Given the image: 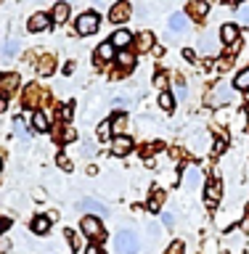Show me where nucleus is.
Listing matches in <instances>:
<instances>
[{
	"instance_id": "nucleus-1",
	"label": "nucleus",
	"mask_w": 249,
	"mask_h": 254,
	"mask_svg": "<svg viewBox=\"0 0 249 254\" xmlns=\"http://www.w3.org/2000/svg\"><path fill=\"white\" fill-rule=\"evenodd\" d=\"M138 249H141L138 233H135V230H130V228L119 230V233H117V252H119V254H138Z\"/></svg>"
},
{
	"instance_id": "nucleus-2",
	"label": "nucleus",
	"mask_w": 249,
	"mask_h": 254,
	"mask_svg": "<svg viewBox=\"0 0 249 254\" xmlns=\"http://www.w3.org/2000/svg\"><path fill=\"white\" fill-rule=\"evenodd\" d=\"M80 225H83V233H85L87 238H93V241H101V238L106 236V233H103L101 220H98V217H93V214H85Z\"/></svg>"
},
{
	"instance_id": "nucleus-3",
	"label": "nucleus",
	"mask_w": 249,
	"mask_h": 254,
	"mask_svg": "<svg viewBox=\"0 0 249 254\" xmlns=\"http://www.w3.org/2000/svg\"><path fill=\"white\" fill-rule=\"evenodd\" d=\"M180 186L183 188H199L202 186V170H199L196 164H186L183 167V175H180Z\"/></svg>"
},
{
	"instance_id": "nucleus-4",
	"label": "nucleus",
	"mask_w": 249,
	"mask_h": 254,
	"mask_svg": "<svg viewBox=\"0 0 249 254\" xmlns=\"http://www.w3.org/2000/svg\"><path fill=\"white\" fill-rule=\"evenodd\" d=\"M98 29V16L95 13H80L77 16V32L80 35H93Z\"/></svg>"
},
{
	"instance_id": "nucleus-5",
	"label": "nucleus",
	"mask_w": 249,
	"mask_h": 254,
	"mask_svg": "<svg viewBox=\"0 0 249 254\" xmlns=\"http://www.w3.org/2000/svg\"><path fill=\"white\" fill-rule=\"evenodd\" d=\"M133 151V138H127V135H114L111 138V154L114 156H127Z\"/></svg>"
},
{
	"instance_id": "nucleus-6",
	"label": "nucleus",
	"mask_w": 249,
	"mask_h": 254,
	"mask_svg": "<svg viewBox=\"0 0 249 254\" xmlns=\"http://www.w3.org/2000/svg\"><path fill=\"white\" fill-rule=\"evenodd\" d=\"M16 85H19V74H13V71L0 74V98L5 101V95H11L16 90Z\"/></svg>"
},
{
	"instance_id": "nucleus-7",
	"label": "nucleus",
	"mask_w": 249,
	"mask_h": 254,
	"mask_svg": "<svg viewBox=\"0 0 249 254\" xmlns=\"http://www.w3.org/2000/svg\"><path fill=\"white\" fill-rule=\"evenodd\" d=\"M80 209L87 212V214H93V217H101V214L106 217V214H109L106 206H103L101 201H95V198H83V201H80Z\"/></svg>"
},
{
	"instance_id": "nucleus-8",
	"label": "nucleus",
	"mask_w": 249,
	"mask_h": 254,
	"mask_svg": "<svg viewBox=\"0 0 249 254\" xmlns=\"http://www.w3.org/2000/svg\"><path fill=\"white\" fill-rule=\"evenodd\" d=\"M127 16H130V3H125V0L114 3V5H111V11H109V19L114 21V24L127 21Z\"/></svg>"
},
{
	"instance_id": "nucleus-9",
	"label": "nucleus",
	"mask_w": 249,
	"mask_h": 254,
	"mask_svg": "<svg viewBox=\"0 0 249 254\" xmlns=\"http://www.w3.org/2000/svg\"><path fill=\"white\" fill-rule=\"evenodd\" d=\"M210 13V0H191L188 3V16L191 19H204Z\"/></svg>"
},
{
	"instance_id": "nucleus-10",
	"label": "nucleus",
	"mask_w": 249,
	"mask_h": 254,
	"mask_svg": "<svg viewBox=\"0 0 249 254\" xmlns=\"http://www.w3.org/2000/svg\"><path fill=\"white\" fill-rule=\"evenodd\" d=\"M204 201H207V206H215L220 201V183L218 180L204 183Z\"/></svg>"
},
{
	"instance_id": "nucleus-11",
	"label": "nucleus",
	"mask_w": 249,
	"mask_h": 254,
	"mask_svg": "<svg viewBox=\"0 0 249 254\" xmlns=\"http://www.w3.org/2000/svg\"><path fill=\"white\" fill-rule=\"evenodd\" d=\"M69 19V3H64V0H59V3L53 5V11H51V21L56 24H64Z\"/></svg>"
},
{
	"instance_id": "nucleus-12",
	"label": "nucleus",
	"mask_w": 249,
	"mask_h": 254,
	"mask_svg": "<svg viewBox=\"0 0 249 254\" xmlns=\"http://www.w3.org/2000/svg\"><path fill=\"white\" fill-rule=\"evenodd\" d=\"M162 204H165V190L154 188V190H151V196H149V201H146L149 212H162Z\"/></svg>"
},
{
	"instance_id": "nucleus-13",
	"label": "nucleus",
	"mask_w": 249,
	"mask_h": 254,
	"mask_svg": "<svg viewBox=\"0 0 249 254\" xmlns=\"http://www.w3.org/2000/svg\"><path fill=\"white\" fill-rule=\"evenodd\" d=\"M48 27H51V16L45 13H35L29 19V32H45Z\"/></svg>"
},
{
	"instance_id": "nucleus-14",
	"label": "nucleus",
	"mask_w": 249,
	"mask_h": 254,
	"mask_svg": "<svg viewBox=\"0 0 249 254\" xmlns=\"http://www.w3.org/2000/svg\"><path fill=\"white\" fill-rule=\"evenodd\" d=\"M220 40L226 45H231V43H239V27L236 24H223V29H220Z\"/></svg>"
},
{
	"instance_id": "nucleus-15",
	"label": "nucleus",
	"mask_w": 249,
	"mask_h": 254,
	"mask_svg": "<svg viewBox=\"0 0 249 254\" xmlns=\"http://www.w3.org/2000/svg\"><path fill=\"white\" fill-rule=\"evenodd\" d=\"M114 51H117V48L111 45V43L98 45V51H95V61H98V64H109V61H114Z\"/></svg>"
},
{
	"instance_id": "nucleus-16",
	"label": "nucleus",
	"mask_w": 249,
	"mask_h": 254,
	"mask_svg": "<svg viewBox=\"0 0 249 254\" xmlns=\"http://www.w3.org/2000/svg\"><path fill=\"white\" fill-rule=\"evenodd\" d=\"M109 43L114 45V48H127V45L133 43V35H130L127 29H117L114 35H111V40H109Z\"/></svg>"
},
{
	"instance_id": "nucleus-17",
	"label": "nucleus",
	"mask_w": 249,
	"mask_h": 254,
	"mask_svg": "<svg viewBox=\"0 0 249 254\" xmlns=\"http://www.w3.org/2000/svg\"><path fill=\"white\" fill-rule=\"evenodd\" d=\"M199 53L202 56H215L218 53V43H212V37L204 35L202 40H199Z\"/></svg>"
},
{
	"instance_id": "nucleus-18",
	"label": "nucleus",
	"mask_w": 249,
	"mask_h": 254,
	"mask_svg": "<svg viewBox=\"0 0 249 254\" xmlns=\"http://www.w3.org/2000/svg\"><path fill=\"white\" fill-rule=\"evenodd\" d=\"M186 27H188V16L186 13H172L170 16V29L172 32H183Z\"/></svg>"
},
{
	"instance_id": "nucleus-19",
	"label": "nucleus",
	"mask_w": 249,
	"mask_h": 254,
	"mask_svg": "<svg viewBox=\"0 0 249 254\" xmlns=\"http://www.w3.org/2000/svg\"><path fill=\"white\" fill-rule=\"evenodd\" d=\"M32 127H35L37 132H48V117H45V111H35V114H32Z\"/></svg>"
},
{
	"instance_id": "nucleus-20",
	"label": "nucleus",
	"mask_w": 249,
	"mask_h": 254,
	"mask_svg": "<svg viewBox=\"0 0 249 254\" xmlns=\"http://www.w3.org/2000/svg\"><path fill=\"white\" fill-rule=\"evenodd\" d=\"M48 228H51V220L43 217V214L32 220V233H37V236H40V233H48Z\"/></svg>"
},
{
	"instance_id": "nucleus-21",
	"label": "nucleus",
	"mask_w": 249,
	"mask_h": 254,
	"mask_svg": "<svg viewBox=\"0 0 249 254\" xmlns=\"http://www.w3.org/2000/svg\"><path fill=\"white\" fill-rule=\"evenodd\" d=\"M117 61L122 64V69H125V71H130V69L135 66V56H133L130 51H122V53L117 56Z\"/></svg>"
},
{
	"instance_id": "nucleus-22",
	"label": "nucleus",
	"mask_w": 249,
	"mask_h": 254,
	"mask_svg": "<svg viewBox=\"0 0 249 254\" xmlns=\"http://www.w3.org/2000/svg\"><path fill=\"white\" fill-rule=\"evenodd\" d=\"M125 125H127V117H125V114H117V117H111V132L122 135V132H125Z\"/></svg>"
},
{
	"instance_id": "nucleus-23",
	"label": "nucleus",
	"mask_w": 249,
	"mask_h": 254,
	"mask_svg": "<svg viewBox=\"0 0 249 254\" xmlns=\"http://www.w3.org/2000/svg\"><path fill=\"white\" fill-rule=\"evenodd\" d=\"M234 85L239 87V90H249V69H242L236 74V79H234Z\"/></svg>"
},
{
	"instance_id": "nucleus-24",
	"label": "nucleus",
	"mask_w": 249,
	"mask_h": 254,
	"mask_svg": "<svg viewBox=\"0 0 249 254\" xmlns=\"http://www.w3.org/2000/svg\"><path fill=\"white\" fill-rule=\"evenodd\" d=\"M159 106H162L167 114H172V109H175V98H172V93H162L159 95Z\"/></svg>"
},
{
	"instance_id": "nucleus-25",
	"label": "nucleus",
	"mask_w": 249,
	"mask_h": 254,
	"mask_svg": "<svg viewBox=\"0 0 249 254\" xmlns=\"http://www.w3.org/2000/svg\"><path fill=\"white\" fill-rule=\"evenodd\" d=\"M151 45H154V35H151V32H141L138 35V48L141 51H149Z\"/></svg>"
},
{
	"instance_id": "nucleus-26",
	"label": "nucleus",
	"mask_w": 249,
	"mask_h": 254,
	"mask_svg": "<svg viewBox=\"0 0 249 254\" xmlns=\"http://www.w3.org/2000/svg\"><path fill=\"white\" fill-rule=\"evenodd\" d=\"M95 132H98V138H101V140H109V138H111V119H103Z\"/></svg>"
},
{
	"instance_id": "nucleus-27",
	"label": "nucleus",
	"mask_w": 249,
	"mask_h": 254,
	"mask_svg": "<svg viewBox=\"0 0 249 254\" xmlns=\"http://www.w3.org/2000/svg\"><path fill=\"white\" fill-rule=\"evenodd\" d=\"M37 71H40L43 77H48V74H51V71H53V59H51V56H45V59H40V66H37Z\"/></svg>"
},
{
	"instance_id": "nucleus-28",
	"label": "nucleus",
	"mask_w": 249,
	"mask_h": 254,
	"mask_svg": "<svg viewBox=\"0 0 249 254\" xmlns=\"http://www.w3.org/2000/svg\"><path fill=\"white\" fill-rule=\"evenodd\" d=\"M231 95H234V90H231V87H228L226 82H220V87H218V95H215V98H218V101H228Z\"/></svg>"
},
{
	"instance_id": "nucleus-29",
	"label": "nucleus",
	"mask_w": 249,
	"mask_h": 254,
	"mask_svg": "<svg viewBox=\"0 0 249 254\" xmlns=\"http://www.w3.org/2000/svg\"><path fill=\"white\" fill-rule=\"evenodd\" d=\"M236 19H239V24H249V3H244L242 8H239Z\"/></svg>"
},
{
	"instance_id": "nucleus-30",
	"label": "nucleus",
	"mask_w": 249,
	"mask_h": 254,
	"mask_svg": "<svg viewBox=\"0 0 249 254\" xmlns=\"http://www.w3.org/2000/svg\"><path fill=\"white\" fill-rule=\"evenodd\" d=\"M13 130H16V135H19V138H24V140H27V127H24V122H21L19 117L13 119Z\"/></svg>"
},
{
	"instance_id": "nucleus-31",
	"label": "nucleus",
	"mask_w": 249,
	"mask_h": 254,
	"mask_svg": "<svg viewBox=\"0 0 249 254\" xmlns=\"http://www.w3.org/2000/svg\"><path fill=\"white\" fill-rule=\"evenodd\" d=\"M186 252V246H183V241H172L170 249H167V254H183Z\"/></svg>"
},
{
	"instance_id": "nucleus-32",
	"label": "nucleus",
	"mask_w": 249,
	"mask_h": 254,
	"mask_svg": "<svg viewBox=\"0 0 249 254\" xmlns=\"http://www.w3.org/2000/svg\"><path fill=\"white\" fill-rule=\"evenodd\" d=\"M67 238H69V246H72V249H80V238H77L75 230H67Z\"/></svg>"
},
{
	"instance_id": "nucleus-33",
	"label": "nucleus",
	"mask_w": 249,
	"mask_h": 254,
	"mask_svg": "<svg viewBox=\"0 0 249 254\" xmlns=\"http://www.w3.org/2000/svg\"><path fill=\"white\" fill-rule=\"evenodd\" d=\"M59 140H64V143L75 140V130H72V127H67V130H64V132H59Z\"/></svg>"
},
{
	"instance_id": "nucleus-34",
	"label": "nucleus",
	"mask_w": 249,
	"mask_h": 254,
	"mask_svg": "<svg viewBox=\"0 0 249 254\" xmlns=\"http://www.w3.org/2000/svg\"><path fill=\"white\" fill-rule=\"evenodd\" d=\"M16 48H19V43H16V40H8L5 48H3V53H5V56H13V53H16Z\"/></svg>"
},
{
	"instance_id": "nucleus-35",
	"label": "nucleus",
	"mask_w": 249,
	"mask_h": 254,
	"mask_svg": "<svg viewBox=\"0 0 249 254\" xmlns=\"http://www.w3.org/2000/svg\"><path fill=\"white\" fill-rule=\"evenodd\" d=\"M175 95H178L180 101H186V98H188V90H186V85H178V87H175Z\"/></svg>"
},
{
	"instance_id": "nucleus-36",
	"label": "nucleus",
	"mask_w": 249,
	"mask_h": 254,
	"mask_svg": "<svg viewBox=\"0 0 249 254\" xmlns=\"http://www.w3.org/2000/svg\"><path fill=\"white\" fill-rule=\"evenodd\" d=\"M83 154L85 156H93L95 154V146H93V143H83Z\"/></svg>"
},
{
	"instance_id": "nucleus-37",
	"label": "nucleus",
	"mask_w": 249,
	"mask_h": 254,
	"mask_svg": "<svg viewBox=\"0 0 249 254\" xmlns=\"http://www.w3.org/2000/svg\"><path fill=\"white\" fill-rule=\"evenodd\" d=\"M61 119H67V122L72 119V103H67V106L61 109Z\"/></svg>"
},
{
	"instance_id": "nucleus-38",
	"label": "nucleus",
	"mask_w": 249,
	"mask_h": 254,
	"mask_svg": "<svg viewBox=\"0 0 249 254\" xmlns=\"http://www.w3.org/2000/svg\"><path fill=\"white\" fill-rule=\"evenodd\" d=\"M56 162H59V164L64 167V170H69V159L64 156V154H59V159H56Z\"/></svg>"
},
{
	"instance_id": "nucleus-39",
	"label": "nucleus",
	"mask_w": 249,
	"mask_h": 254,
	"mask_svg": "<svg viewBox=\"0 0 249 254\" xmlns=\"http://www.w3.org/2000/svg\"><path fill=\"white\" fill-rule=\"evenodd\" d=\"M162 220H165V225H172V222H175V217H172L170 212H165V214H162Z\"/></svg>"
},
{
	"instance_id": "nucleus-40",
	"label": "nucleus",
	"mask_w": 249,
	"mask_h": 254,
	"mask_svg": "<svg viewBox=\"0 0 249 254\" xmlns=\"http://www.w3.org/2000/svg\"><path fill=\"white\" fill-rule=\"evenodd\" d=\"M85 254H101V249H98V246H95V244H90V246H87V249H85Z\"/></svg>"
},
{
	"instance_id": "nucleus-41",
	"label": "nucleus",
	"mask_w": 249,
	"mask_h": 254,
	"mask_svg": "<svg viewBox=\"0 0 249 254\" xmlns=\"http://www.w3.org/2000/svg\"><path fill=\"white\" fill-rule=\"evenodd\" d=\"M154 82H157L159 87H165V82H167V77H165V74H157V77H154Z\"/></svg>"
},
{
	"instance_id": "nucleus-42",
	"label": "nucleus",
	"mask_w": 249,
	"mask_h": 254,
	"mask_svg": "<svg viewBox=\"0 0 249 254\" xmlns=\"http://www.w3.org/2000/svg\"><path fill=\"white\" fill-rule=\"evenodd\" d=\"M183 56H186L188 61H194V56H196V53H194V51H188V48H186V51H183Z\"/></svg>"
},
{
	"instance_id": "nucleus-43",
	"label": "nucleus",
	"mask_w": 249,
	"mask_h": 254,
	"mask_svg": "<svg viewBox=\"0 0 249 254\" xmlns=\"http://www.w3.org/2000/svg\"><path fill=\"white\" fill-rule=\"evenodd\" d=\"M5 228H8V222H5V220H0V236H3V230H5Z\"/></svg>"
},
{
	"instance_id": "nucleus-44",
	"label": "nucleus",
	"mask_w": 249,
	"mask_h": 254,
	"mask_svg": "<svg viewBox=\"0 0 249 254\" xmlns=\"http://www.w3.org/2000/svg\"><path fill=\"white\" fill-rule=\"evenodd\" d=\"M223 3H228V5H231V3H236V0H223Z\"/></svg>"
}]
</instances>
